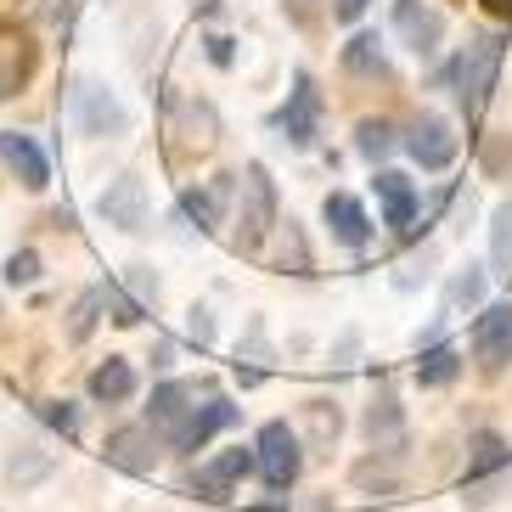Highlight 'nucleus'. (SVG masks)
Wrapping results in <instances>:
<instances>
[{"instance_id":"obj_1","label":"nucleus","mask_w":512,"mask_h":512,"mask_svg":"<svg viewBox=\"0 0 512 512\" xmlns=\"http://www.w3.org/2000/svg\"><path fill=\"white\" fill-rule=\"evenodd\" d=\"M496 74H501V40L496 34H473L456 57V96H462L467 113H479L496 91Z\"/></svg>"},{"instance_id":"obj_2","label":"nucleus","mask_w":512,"mask_h":512,"mask_svg":"<svg viewBox=\"0 0 512 512\" xmlns=\"http://www.w3.org/2000/svg\"><path fill=\"white\" fill-rule=\"evenodd\" d=\"M276 231V186L265 164L242 169V203H237V248H259Z\"/></svg>"},{"instance_id":"obj_3","label":"nucleus","mask_w":512,"mask_h":512,"mask_svg":"<svg viewBox=\"0 0 512 512\" xmlns=\"http://www.w3.org/2000/svg\"><path fill=\"white\" fill-rule=\"evenodd\" d=\"M254 467H259V479L271 484V490H287V484L299 479V467H304L299 434H293L287 422H265L259 439H254Z\"/></svg>"},{"instance_id":"obj_4","label":"nucleus","mask_w":512,"mask_h":512,"mask_svg":"<svg viewBox=\"0 0 512 512\" xmlns=\"http://www.w3.org/2000/svg\"><path fill=\"white\" fill-rule=\"evenodd\" d=\"M74 119H79V130L85 136H96V141H119V136H130V113H124V102L113 91H102V85H74Z\"/></svg>"},{"instance_id":"obj_5","label":"nucleus","mask_w":512,"mask_h":512,"mask_svg":"<svg viewBox=\"0 0 512 512\" xmlns=\"http://www.w3.org/2000/svg\"><path fill=\"white\" fill-rule=\"evenodd\" d=\"M473 361L490 377L512 361V304H490V310L473 321Z\"/></svg>"},{"instance_id":"obj_6","label":"nucleus","mask_w":512,"mask_h":512,"mask_svg":"<svg viewBox=\"0 0 512 512\" xmlns=\"http://www.w3.org/2000/svg\"><path fill=\"white\" fill-rule=\"evenodd\" d=\"M96 209H102L107 226L141 231V226H147V181H141V175H119V181H107L102 197H96Z\"/></svg>"},{"instance_id":"obj_7","label":"nucleus","mask_w":512,"mask_h":512,"mask_svg":"<svg viewBox=\"0 0 512 512\" xmlns=\"http://www.w3.org/2000/svg\"><path fill=\"white\" fill-rule=\"evenodd\" d=\"M406 152L417 158L422 169H445V164L456 158V130H451V119H439V113H422V119H411Z\"/></svg>"},{"instance_id":"obj_8","label":"nucleus","mask_w":512,"mask_h":512,"mask_svg":"<svg viewBox=\"0 0 512 512\" xmlns=\"http://www.w3.org/2000/svg\"><path fill=\"white\" fill-rule=\"evenodd\" d=\"M107 467H124V473H152L158 467V434H152V422L147 428H119V434H107Z\"/></svg>"},{"instance_id":"obj_9","label":"nucleus","mask_w":512,"mask_h":512,"mask_svg":"<svg viewBox=\"0 0 512 512\" xmlns=\"http://www.w3.org/2000/svg\"><path fill=\"white\" fill-rule=\"evenodd\" d=\"M226 422H237V406H231V400H214V394H209V400H203V406H192V417H186L175 434H169V445H175V451H203V445H209L220 428H226Z\"/></svg>"},{"instance_id":"obj_10","label":"nucleus","mask_w":512,"mask_h":512,"mask_svg":"<svg viewBox=\"0 0 512 512\" xmlns=\"http://www.w3.org/2000/svg\"><path fill=\"white\" fill-rule=\"evenodd\" d=\"M361 434L372 439V451H406V411H400V400L389 389L372 394V406L361 417Z\"/></svg>"},{"instance_id":"obj_11","label":"nucleus","mask_w":512,"mask_h":512,"mask_svg":"<svg viewBox=\"0 0 512 512\" xmlns=\"http://www.w3.org/2000/svg\"><path fill=\"white\" fill-rule=\"evenodd\" d=\"M248 473H254V451H242V445H237V451H220L214 462L197 467V490H203L209 501H226Z\"/></svg>"},{"instance_id":"obj_12","label":"nucleus","mask_w":512,"mask_h":512,"mask_svg":"<svg viewBox=\"0 0 512 512\" xmlns=\"http://www.w3.org/2000/svg\"><path fill=\"white\" fill-rule=\"evenodd\" d=\"M0 164L12 169L17 181L29 186V192H40V186L51 181V169H46V152L34 147V136H17V130H0Z\"/></svg>"},{"instance_id":"obj_13","label":"nucleus","mask_w":512,"mask_h":512,"mask_svg":"<svg viewBox=\"0 0 512 512\" xmlns=\"http://www.w3.org/2000/svg\"><path fill=\"white\" fill-rule=\"evenodd\" d=\"M394 23H400L406 46L417 51V57H434L439 51V34H445V17L439 12H428V6H417V0H400V6H394Z\"/></svg>"},{"instance_id":"obj_14","label":"nucleus","mask_w":512,"mask_h":512,"mask_svg":"<svg viewBox=\"0 0 512 512\" xmlns=\"http://www.w3.org/2000/svg\"><path fill=\"white\" fill-rule=\"evenodd\" d=\"M321 214H327V231L344 242V248H366V237H372V220H366V209H361L349 192H332Z\"/></svg>"},{"instance_id":"obj_15","label":"nucleus","mask_w":512,"mask_h":512,"mask_svg":"<svg viewBox=\"0 0 512 512\" xmlns=\"http://www.w3.org/2000/svg\"><path fill=\"white\" fill-rule=\"evenodd\" d=\"M276 124L287 130V141H293V147H310V141H316L321 96H316V85H310V79H299V91H293V102H287V113Z\"/></svg>"},{"instance_id":"obj_16","label":"nucleus","mask_w":512,"mask_h":512,"mask_svg":"<svg viewBox=\"0 0 512 512\" xmlns=\"http://www.w3.org/2000/svg\"><path fill=\"white\" fill-rule=\"evenodd\" d=\"M377 197H383V226L406 231L411 214H417V192H411V181L400 175V169H377Z\"/></svg>"},{"instance_id":"obj_17","label":"nucleus","mask_w":512,"mask_h":512,"mask_svg":"<svg viewBox=\"0 0 512 512\" xmlns=\"http://www.w3.org/2000/svg\"><path fill=\"white\" fill-rule=\"evenodd\" d=\"M57 473V451H46L40 439H29V445H17L12 456H6V484L12 490H29V484L51 479Z\"/></svg>"},{"instance_id":"obj_18","label":"nucleus","mask_w":512,"mask_h":512,"mask_svg":"<svg viewBox=\"0 0 512 512\" xmlns=\"http://www.w3.org/2000/svg\"><path fill=\"white\" fill-rule=\"evenodd\" d=\"M192 400H197V389L192 383H164V389H152V406H147V417H152V428H164V434H175L186 417H192Z\"/></svg>"},{"instance_id":"obj_19","label":"nucleus","mask_w":512,"mask_h":512,"mask_svg":"<svg viewBox=\"0 0 512 512\" xmlns=\"http://www.w3.org/2000/svg\"><path fill=\"white\" fill-rule=\"evenodd\" d=\"M130 394H136V372H130V361H124V355H107V361L91 372V400L119 406V400H130Z\"/></svg>"},{"instance_id":"obj_20","label":"nucleus","mask_w":512,"mask_h":512,"mask_svg":"<svg viewBox=\"0 0 512 512\" xmlns=\"http://www.w3.org/2000/svg\"><path fill=\"white\" fill-rule=\"evenodd\" d=\"M299 422H304V439H310L316 451H332V439L344 434V411L332 406V400H304Z\"/></svg>"},{"instance_id":"obj_21","label":"nucleus","mask_w":512,"mask_h":512,"mask_svg":"<svg viewBox=\"0 0 512 512\" xmlns=\"http://www.w3.org/2000/svg\"><path fill=\"white\" fill-rule=\"evenodd\" d=\"M23 74H29V40L0 23V102L23 85Z\"/></svg>"},{"instance_id":"obj_22","label":"nucleus","mask_w":512,"mask_h":512,"mask_svg":"<svg viewBox=\"0 0 512 512\" xmlns=\"http://www.w3.org/2000/svg\"><path fill=\"white\" fill-rule=\"evenodd\" d=\"M490 467H512V451H507L501 434L479 428V434L467 439V479H479V473H490Z\"/></svg>"},{"instance_id":"obj_23","label":"nucleus","mask_w":512,"mask_h":512,"mask_svg":"<svg viewBox=\"0 0 512 512\" xmlns=\"http://www.w3.org/2000/svg\"><path fill=\"white\" fill-rule=\"evenodd\" d=\"M220 203H226V181H209V186H192L181 197V214L197 220V231H214L220 226Z\"/></svg>"},{"instance_id":"obj_24","label":"nucleus","mask_w":512,"mask_h":512,"mask_svg":"<svg viewBox=\"0 0 512 512\" xmlns=\"http://www.w3.org/2000/svg\"><path fill=\"white\" fill-rule=\"evenodd\" d=\"M181 136H186V147H197V152H209L214 141H220V119H214L209 102H181Z\"/></svg>"},{"instance_id":"obj_25","label":"nucleus","mask_w":512,"mask_h":512,"mask_svg":"<svg viewBox=\"0 0 512 512\" xmlns=\"http://www.w3.org/2000/svg\"><path fill=\"white\" fill-rule=\"evenodd\" d=\"M490 265H496L501 282H512V203L490 214Z\"/></svg>"},{"instance_id":"obj_26","label":"nucleus","mask_w":512,"mask_h":512,"mask_svg":"<svg viewBox=\"0 0 512 512\" xmlns=\"http://www.w3.org/2000/svg\"><path fill=\"white\" fill-rule=\"evenodd\" d=\"M456 372H462V355L456 349H422V361H417L422 389H445V383H456Z\"/></svg>"},{"instance_id":"obj_27","label":"nucleus","mask_w":512,"mask_h":512,"mask_svg":"<svg viewBox=\"0 0 512 512\" xmlns=\"http://www.w3.org/2000/svg\"><path fill=\"white\" fill-rule=\"evenodd\" d=\"M479 299H484V276L473 271V265H467V271H456L451 287H445V310L456 316V310H473Z\"/></svg>"},{"instance_id":"obj_28","label":"nucleus","mask_w":512,"mask_h":512,"mask_svg":"<svg viewBox=\"0 0 512 512\" xmlns=\"http://www.w3.org/2000/svg\"><path fill=\"white\" fill-rule=\"evenodd\" d=\"M355 147H361L366 158L377 164V158L394 147V124L389 119H361V124H355Z\"/></svg>"},{"instance_id":"obj_29","label":"nucleus","mask_w":512,"mask_h":512,"mask_svg":"<svg viewBox=\"0 0 512 512\" xmlns=\"http://www.w3.org/2000/svg\"><path fill=\"white\" fill-rule=\"evenodd\" d=\"M344 68H349V74H383V51H377L372 34H355V40H349Z\"/></svg>"},{"instance_id":"obj_30","label":"nucleus","mask_w":512,"mask_h":512,"mask_svg":"<svg viewBox=\"0 0 512 512\" xmlns=\"http://www.w3.org/2000/svg\"><path fill=\"white\" fill-rule=\"evenodd\" d=\"M282 254H276V271H293V276H304L310 271V254H304V237H299V226H293V220H287L282 226Z\"/></svg>"},{"instance_id":"obj_31","label":"nucleus","mask_w":512,"mask_h":512,"mask_svg":"<svg viewBox=\"0 0 512 512\" xmlns=\"http://www.w3.org/2000/svg\"><path fill=\"white\" fill-rule=\"evenodd\" d=\"M107 304V287H91V293H79V304H74V338H91V327H96V310Z\"/></svg>"},{"instance_id":"obj_32","label":"nucleus","mask_w":512,"mask_h":512,"mask_svg":"<svg viewBox=\"0 0 512 512\" xmlns=\"http://www.w3.org/2000/svg\"><path fill=\"white\" fill-rule=\"evenodd\" d=\"M355 484H361V490H400V473H394L389 462H361L355 467Z\"/></svg>"},{"instance_id":"obj_33","label":"nucleus","mask_w":512,"mask_h":512,"mask_svg":"<svg viewBox=\"0 0 512 512\" xmlns=\"http://www.w3.org/2000/svg\"><path fill=\"white\" fill-rule=\"evenodd\" d=\"M34 276H40V254H34V248H23V254L6 259V282L12 287H29Z\"/></svg>"},{"instance_id":"obj_34","label":"nucleus","mask_w":512,"mask_h":512,"mask_svg":"<svg viewBox=\"0 0 512 512\" xmlns=\"http://www.w3.org/2000/svg\"><path fill=\"white\" fill-rule=\"evenodd\" d=\"M46 422H51V428H62V434H79V411L68 406V400H51V406H46Z\"/></svg>"},{"instance_id":"obj_35","label":"nucleus","mask_w":512,"mask_h":512,"mask_svg":"<svg viewBox=\"0 0 512 512\" xmlns=\"http://www.w3.org/2000/svg\"><path fill=\"white\" fill-rule=\"evenodd\" d=\"M366 6H372V0H332V17H338V23H355Z\"/></svg>"},{"instance_id":"obj_36","label":"nucleus","mask_w":512,"mask_h":512,"mask_svg":"<svg viewBox=\"0 0 512 512\" xmlns=\"http://www.w3.org/2000/svg\"><path fill=\"white\" fill-rule=\"evenodd\" d=\"M192 338H197V344H209V338H214V316H209V310H192Z\"/></svg>"},{"instance_id":"obj_37","label":"nucleus","mask_w":512,"mask_h":512,"mask_svg":"<svg viewBox=\"0 0 512 512\" xmlns=\"http://www.w3.org/2000/svg\"><path fill=\"white\" fill-rule=\"evenodd\" d=\"M484 6H490L496 17H512V0H484Z\"/></svg>"}]
</instances>
